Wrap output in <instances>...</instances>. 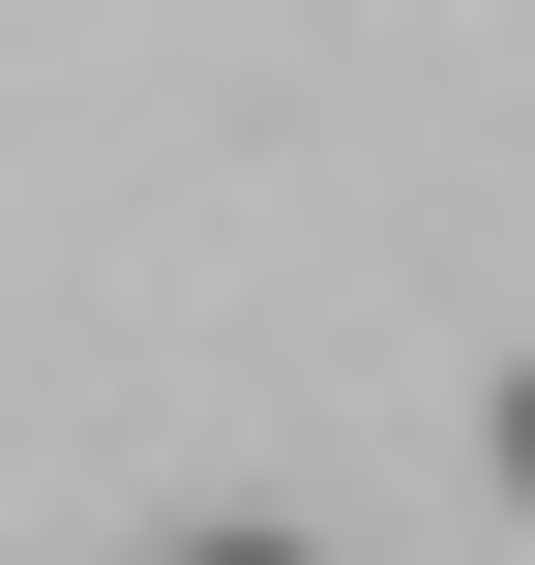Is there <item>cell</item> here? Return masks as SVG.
<instances>
[{
    "label": "cell",
    "mask_w": 535,
    "mask_h": 565,
    "mask_svg": "<svg viewBox=\"0 0 535 565\" xmlns=\"http://www.w3.org/2000/svg\"><path fill=\"white\" fill-rule=\"evenodd\" d=\"M506 507H535V358H506Z\"/></svg>",
    "instance_id": "6da1fadb"
},
{
    "label": "cell",
    "mask_w": 535,
    "mask_h": 565,
    "mask_svg": "<svg viewBox=\"0 0 535 565\" xmlns=\"http://www.w3.org/2000/svg\"><path fill=\"white\" fill-rule=\"evenodd\" d=\"M179 565H328V536H179Z\"/></svg>",
    "instance_id": "7a4b0ae2"
}]
</instances>
